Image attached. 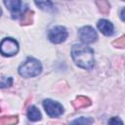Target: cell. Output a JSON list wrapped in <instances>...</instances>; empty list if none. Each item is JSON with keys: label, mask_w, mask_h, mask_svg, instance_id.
I'll return each mask as SVG.
<instances>
[{"label": "cell", "mask_w": 125, "mask_h": 125, "mask_svg": "<svg viewBox=\"0 0 125 125\" xmlns=\"http://www.w3.org/2000/svg\"><path fill=\"white\" fill-rule=\"evenodd\" d=\"M71 57L75 64L79 67L90 69L94 66V51L86 45L75 44L71 49Z\"/></svg>", "instance_id": "6da1fadb"}, {"label": "cell", "mask_w": 125, "mask_h": 125, "mask_svg": "<svg viewBox=\"0 0 125 125\" xmlns=\"http://www.w3.org/2000/svg\"><path fill=\"white\" fill-rule=\"evenodd\" d=\"M42 65L36 59L28 58L20 67H19V73L21 76L29 78L33 76H37L41 73Z\"/></svg>", "instance_id": "7a4b0ae2"}, {"label": "cell", "mask_w": 125, "mask_h": 125, "mask_svg": "<svg viewBox=\"0 0 125 125\" xmlns=\"http://www.w3.org/2000/svg\"><path fill=\"white\" fill-rule=\"evenodd\" d=\"M0 50L2 55L6 57H12L19 52V43L13 38H4L1 42Z\"/></svg>", "instance_id": "3957f363"}, {"label": "cell", "mask_w": 125, "mask_h": 125, "mask_svg": "<svg viewBox=\"0 0 125 125\" xmlns=\"http://www.w3.org/2000/svg\"><path fill=\"white\" fill-rule=\"evenodd\" d=\"M43 106L46 111V113L50 117H58L62 114L63 107L62 105L55 101H52L50 99H46L43 101Z\"/></svg>", "instance_id": "277c9868"}, {"label": "cell", "mask_w": 125, "mask_h": 125, "mask_svg": "<svg viewBox=\"0 0 125 125\" xmlns=\"http://www.w3.org/2000/svg\"><path fill=\"white\" fill-rule=\"evenodd\" d=\"M67 37V31L65 29V27L59 25V26H55L53 28H51L49 30L48 33V38L52 43L55 44H60L62 42H63Z\"/></svg>", "instance_id": "5b68a950"}, {"label": "cell", "mask_w": 125, "mask_h": 125, "mask_svg": "<svg viewBox=\"0 0 125 125\" xmlns=\"http://www.w3.org/2000/svg\"><path fill=\"white\" fill-rule=\"evenodd\" d=\"M78 35H79L80 40L85 44L94 43L98 38V34H97L96 30L92 26H83V27H81L78 31Z\"/></svg>", "instance_id": "8992f818"}, {"label": "cell", "mask_w": 125, "mask_h": 125, "mask_svg": "<svg viewBox=\"0 0 125 125\" xmlns=\"http://www.w3.org/2000/svg\"><path fill=\"white\" fill-rule=\"evenodd\" d=\"M98 28L103 34H104L106 36L112 35L113 29H114L113 24L107 20H100L98 21Z\"/></svg>", "instance_id": "52a82bcc"}, {"label": "cell", "mask_w": 125, "mask_h": 125, "mask_svg": "<svg viewBox=\"0 0 125 125\" xmlns=\"http://www.w3.org/2000/svg\"><path fill=\"white\" fill-rule=\"evenodd\" d=\"M92 104L91 100L85 96H77L75 100L72 101V105L75 109H80L83 107H88Z\"/></svg>", "instance_id": "ba28073f"}, {"label": "cell", "mask_w": 125, "mask_h": 125, "mask_svg": "<svg viewBox=\"0 0 125 125\" xmlns=\"http://www.w3.org/2000/svg\"><path fill=\"white\" fill-rule=\"evenodd\" d=\"M3 1H4L5 6L12 12L14 16L20 12L21 6V0H3Z\"/></svg>", "instance_id": "9c48e42d"}, {"label": "cell", "mask_w": 125, "mask_h": 125, "mask_svg": "<svg viewBox=\"0 0 125 125\" xmlns=\"http://www.w3.org/2000/svg\"><path fill=\"white\" fill-rule=\"evenodd\" d=\"M36 6H38L41 10L46 12H53L55 7L51 0H35Z\"/></svg>", "instance_id": "30bf717a"}, {"label": "cell", "mask_w": 125, "mask_h": 125, "mask_svg": "<svg viewBox=\"0 0 125 125\" xmlns=\"http://www.w3.org/2000/svg\"><path fill=\"white\" fill-rule=\"evenodd\" d=\"M27 117L31 121H38L41 119V113L35 105H31L27 109Z\"/></svg>", "instance_id": "8fae6325"}, {"label": "cell", "mask_w": 125, "mask_h": 125, "mask_svg": "<svg viewBox=\"0 0 125 125\" xmlns=\"http://www.w3.org/2000/svg\"><path fill=\"white\" fill-rule=\"evenodd\" d=\"M33 16H34V12L27 9L22 15V18L21 20V25H29V24H31L33 22Z\"/></svg>", "instance_id": "7c38bea8"}, {"label": "cell", "mask_w": 125, "mask_h": 125, "mask_svg": "<svg viewBox=\"0 0 125 125\" xmlns=\"http://www.w3.org/2000/svg\"><path fill=\"white\" fill-rule=\"evenodd\" d=\"M96 5L103 15H107L110 11V5L107 0H96Z\"/></svg>", "instance_id": "4fadbf2b"}, {"label": "cell", "mask_w": 125, "mask_h": 125, "mask_svg": "<svg viewBox=\"0 0 125 125\" xmlns=\"http://www.w3.org/2000/svg\"><path fill=\"white\" fill-rule=\"evenodd\" d=\"M19 119L17 115H13V116H3L0 119V124L1 125H13L18 123Z\"/></svg>", "instance_id": "5bb4252c"}, {"label": "cell", "mask_w": 125, "mask_h": 125, "mask_svg": "<svg viewBox=\"0 0 125 125\" xmlns=\"http://www.w3.org/2000/svg\"><path fill=\"white\" fill-rule=\"evenodd\" d=\"M112 45L115 47V48H125V35H122L120 36L119 38L115 39L113 42H112Z\"/></svg>", "instance_id": "9a60e30c"}, {"label": "cell", "mask_w": 125, "mask_h": 125, "mask_svg": "<svg viewBox=\"0 0 125 125\" xmlns=\"http://www.w3.org/2000/svg\"><path fill=\"white\" fill-rule=\"evenodd\" d=\"M13 84V79L12 77H2L1 79V88H5V87H10Z\"/></svg>", "instance_id": "2e32d148"}, {"label": "cell", "mask_w": 125, "mask_h": 125, "mask_svg": "<svg viewBox=\"0 0 125 125\" xmlns=\"http://www.w3.org/2000/svg\"><path fill=\"white\" fill-rule=\"evenodd\" d=\"M72 124H76V123H78V124H87V123H93V119H91V118H86V117H81V118H78V119H76V120H73L72 122H71Z\"/></svg>", "instance_id": "e0dca14e"}, {"label": "cell", "mask_w": 125, "mask_h": 125, "mask_svg": "<svg viewBox=\"0 0 125 125\" xmlns=\"http://www.w3.org/2000/svg\"><path fill=\"white\" fill-rule=\"evenodd\" d=\"M108 123H110V124H115V123H120V124H122L123 122H122V120L118 119L117 117H112V118L108 121Z\"/></svg>", "instance_id": "ac0fdd59"}, {"label": "cell", "mask_w": 125, "mask_h": 125, "mask_svg": "<svg viewBox=\"0 0 125 125\" xmlns=\"http://www.w3.org/2000/svg\"><path fill=\"white\" fill-rule=\"evenodd\" d=\"M120 17H121L122 21H125V8H123V9H122V11H121V13H120Z\"/></svg>", "instance_id": "d6986e66"}, {"label": "cell", "mask_w": 125, "mask_h": 125, "mask_svg": "<svg viewBox=\"0 0 125 125\" xmlns=\"http://www.w3.org/2000/svg\"><path fill=\"white\" fill-rule=\"evenodd\" d=\"M122 1H125V0H122Z\"/></svg>", "instance_id": "ffe728a7"}]
</instances>
